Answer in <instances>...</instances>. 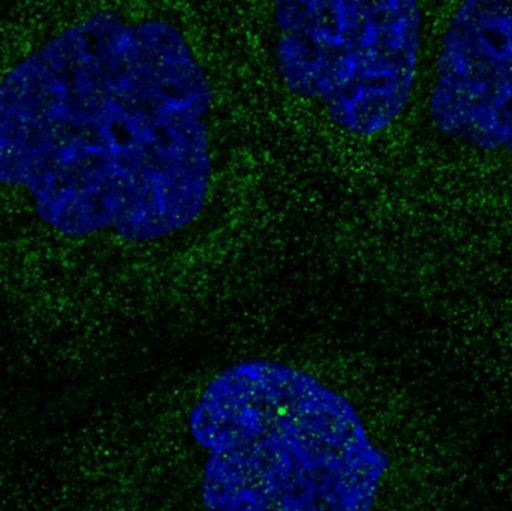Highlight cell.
<instances>
[{
    "instance_id": "6da1fadb",
    "label": "cell",
    "mask_w": 512,
    "mask_h": 511,
    "mask_svg": "<svg viewBox=\"0 0 512 511\" xmlns=\"http://www.w3.org/2000/svg\"><path fill=\"white\" fill-rule=\"evenodd\" d=\"M212 104L182 30L96 12L0 80V185L65 236H173L209 198Z\"/></svg>"
},
{
    "instance_id": "3957f363",
    "label": "cell",
    "mask_w": 512,
    "mask_h": 511,
    "mask_svg": "<svg viewBox=\"0 0 512 511\" xmlns=\"http://www.w3.org/2000/svg\"><path fill=\"white\" fill-rule=\"evenodd\" d=\"M274 62L286 89L358 138L405 110L421 45L418 0H273Z\"/></svg>"
},
{
    "instance_id": "277c9868",
    "label": "cell",
    "mask_w": 512,
    "mask_h": 511,
    "mask_svg": "<svg viewBox=\"0 0 512 511\" xmlns=\"http://www.w3.org/2000/svg\"><path fill=\"white\" fill-rule=\"evenodd\" d=\"M430 96L439 132L512 155V0H465L448 24Z\"/></svg>"
},
{
    "instance_id": "7a4b0ae2",
    "label": "cell",
    "mask_w": 512,
    "mask_h": 511,
    "mask_svg": "<svg viewBox=\"0 0 512 511\" xmlns=\"http://www.w3.org/2000/svg\"><path fill=\"white\" fill-rule=\"evenodd\" d=\"M189 432L207 453L210 510L367 511L390 467L346 396L276 360L219 372L195 401Z\"/></svg>"
}]
</instances>
